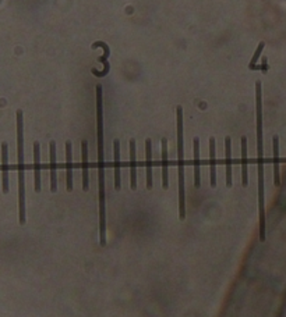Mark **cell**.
Masks as SVG:
<instances>
[{
  "label": "cell",
  "instance_id": "6da1fadb",
  "mask_svg": "<svg viewBox=\"0 0 286 317\" xmlns=\"http://www.w3.org/2000/svg\"><path fill=\"white\" fill-rule=\"evenodd\" d=\"M96 134H98V185H99V242L106 245V211H105V155H103V109L102 86L96 85Z\"/></svg>",
  "mask_w": 286,
  "mask_h": 317
},
{
  "label": "cell",
  "instance_id": "7a4b0ae2",
  "mask_svg": "<svg viewBox=\"0 0 286 317\" xmlns=\"http://www.w3.org/2000/svg\"><path fill=\"white\" fill-rule=\"evenodd\" d=\"M17 160H18V217L25 224V164H24V121L22 112L17 110Z\"/></svg>",
  "mask_w": 286,
  "mask_h": 317
},
{
  "label": "cell",
  "instance_id": "3957f363",
  "mask_svg": "<svg viewBox=\"0 0 286 317\" xmlns=\"http://www.w3.org/2000/svg\"><path fill=\"white\" fill-rule=\"evenodd\" d=\"M178 167H179V217L186 219V190H185V139H183V109L178 106Z\"/></svg>",
  "mask_w": 286,
  "mask_h": 317
},
{
  "label": "cell",
  "instance_id": "277c9868",
  "mask_svg": "<svg viewBox=\"0 0 286 317\" xmlns=\"http://www.w3.org/2000/svg\"><path fill=\"white\" fill-rule=\"evenodd\" d=\"M66 190H73V145L72 142H66Z\"/></svg>",
  "mask_w": 286,
  "mask_h": 317
},
{
  "label": "cell",
  "instance_id": "5b68a950",
  "mask_svg": "<svg viewBox=\"0 0 286 317\" xmlns=\"http://www.w3.org/2000/svg\"><path fill=\"white\" fill-rule=\"evenodd\" d=\"M1 188L8 192V146L6 142L1 143Z\"/></svg>",
  "mask_w": 286,
  "mask_h": 317
},
{
  "label": "cell",
  "instance_id": "8992f818",
  "mask_svg": "<svg viewBox=\"0 0 286 317\" xmlns=\"http://www.w3.org/2000/svg\"><path fill=\"white\" fill-rule=\"evenodd\" d=\"M49 156H50V190H57V173H56V143L50 141L49 143Z\"/></svg>",
  "mask_w": 286,
  "mask_h": 317
},
{
  "label": "cell",
  "instance_id": "52a82bcc",
  "mask_svg": "<svg viewBox=\"0 0 286 317\" xmlns=\"http://www.w3.org/2000/svg\"><path fill=\"white\" fill-rule=\"evenodd\" d=\"M137 162H136V141L130 139V188L137 190Z\"/></svg>",
  "mask_w": 286,
  "mask_h": 317
},
{
  "label": "cell",
  "instance_id": "ba28073f",
  "mask_svg": "<svg viewBox=\"0 0 286 317\" xmlns=\"http://www.w3.org/2000/svg\"><path fill=\"white\" fill-rule=\"evenodd\" d=\"M34 177H35V192L41 190V145L34 142Z\"/></svg>",
  "mask_w": 286,
  "mask_h": 317
},
{
  "label": "cell",
  "instance_id": "9c48e42d",
  "mask_svg": "<svg viewBox=\"0 0 286 317\" xmlns=\"http://www.w3.org/2000/svg\"><path fill=\"white\" fill-rule=\"evenodd\" d=\"M114 190H119L122 188V178H120V142L114 139Z\"/></svg>",
  "mask_w": 286,
  "mask_h": 317
},
{
  "label": "cell",
  "instance_id": "30bf717a",
  "mask_svg": "<svg viewBox=\"0 0 286 317\" xmlns=\"http://www.w3.org/2000/svg\"><path fill=\"white\" fill-rule=\"evenodd\" d=\"M194 145V187L195 188H200L201 185V178H200V139L198 138H194L193 141Z\"/></svg>",
  "mask_w": 286,
  "mask_h": 317
},
{
  "label": "cell",
  "instance_id": "8fae6325",
  "mask_svg": "<svg viewBox=\"0 0 286 317\" xmlns=\"http://www.w3.org/2000/svg\"><path fill=\"white\" fill-rule=\"evenodd\" d=\"M225 153H226V187L233 185L232 180V139L230 136L225 138Z\"/></svg>",
  "mask_w": 286,
  "mask_h": 317
},
{
  "label": "cell",
  "instance_id": "7c38bea8",
  "mask_svg": "<svg viewBox=\"0 0 286 317\" xmlns=\"http://www.w3.org/2000/svg\"><path fill=\"white\" fill-rule=\"evenodd\" d=\"M272 148H274V184L275 187L281 185V174H279V138L275 135L272 138Z\"/></svg>",
  "mask_w": 286,
  "mask_h": 317
},
{
  "label": "cell",
  "instance_id": "4fadbf2b",
  "mask_svg": "<svg viewBox=\"0 0 286 317\" xmlns=\"http://www.w3.org/2000/svg\"><path fill=\"white\" fill-rule=\"evenodd\" d=\"M81 153H83V190H88L90 180H88V142H81Z\"/></svg>",
  "mask_w": 286,
  "mask_h": 317
},
{
  "label": "cell",
  "instance_id": "5bb4252c",
  "mask_svg": "<svg viewBox=\"0 0 286 317\" xmlns=\"http://www.w3.org/2000/svg\"><path fill=\"white\" fill-rule=\"evenodd\" d=\"M145 155H147V160H145V169H147V188L151 190L152 188V142L151 139L145 141Z\"/></svg>",
  "mask_w": 286,
  "mask_h": 317
},
{
  "label": "cell",
  "instance_id": "9a60e30c",
  "mask_svg": "<svg viewBox=\"0 0 286 317\" xmlns=\"http://www.w3.org/2000/svg\"><path fill=\"white\" fill-rule=\"evenodd\" d=\"M162 188H169V171H168V141L162 139Z\"/></svg>",
  "mask_w": 286,
  "mask_h": 317
},
{
  "label": "cell",
  "instance_id": "2e32d148",
  "mask_svg": "<svg viewBox=\"0 0 286 317\" xmlns=\"http://www.w3.org/2000/svg\"><path fill=\"white\" fill-rule=\"evenodd\" d=\"M209 176H211V187H216V162H215V138L209 139Z\"/></svg>",
  "mask_w": 286,
  "mask_h": 317
},
{
  "label": "cell",
  "instance_id": "e0dca14e",
  "mask_svg": "<svg viewBox=\"0 0 286 317\" xmlns=\"http://www.w3.org/2000/svg\"><path fill=\"white\" fill-rule=\"evenodd\" d=\"M242 184L247 187L249 173H247V138L242 136Z\"/></svg>",
  "mask_w": 286,
  "mask_h": 317
},
{
  "label": "cell",
  "instance_id": "ac0fdd59",
  "mask_svg": "<svg viewBox=\"0 0 286 317\" xmlns=\"http://www.w3.org/2000/svg\"><path fill=\"white\" fill-rule=\"evenodd\" d=\"M264 48H265L264 42L258 43L257 50H256V53H254V56H253L250 64H249V68H250V70H256V68H257V67H256V63H257V60L260 59V55H261V52L264 50Z\"/></svg>",
  "mask_w": 286,
  "mask_h": 317
},
{
  "label": "cell",
  "instance_id": "d6986e66",
  "mask_svg": "<svg viewBox=\"0 0 286 317\" xmlns=\"http://www.w3.org/2000/svg\"><path fill=\"white\" fill-rule=\"evenodd\" d=\"M98 46H100V48L103 49V52H105V55H103L102 57H99L100 63L105 64L107 62V57H109V55H110V49H109V46H107L105 42H95L93 45V49H96Z\"/></svg>",
  "mask_w": 286,
  "mask_h": 317
},
{
  "label": "cell",
  "instance_id": "ffe728a7",
  "mask_svg": "<svg viewBox=\"0 0 286 317\" xmlns=\"http://www.w3.org/2000/svg\"><path fill=\"white\" fill-rule=\"evenodd\" d=\"M103 65H105V68H103V70L102 71H96L95 70V68H94L93 70V74L94 75H95V77H98V78H100V77H105V75H106L107 72H109V68H110V67H109V65H110V64L107 63H105L103 64Z\"/></svg>",
  "mask_w": 286,
  "mask_h": 317
},
{
  "label": "cell",
  "instance_id": "44dd1931",
  "mask_svg": "<svg viewBox=\"0 0 286 317\" xmlns=\"http://www.w3.org/2000/svg\"><path fill=\"white\" fill-rule=\"evenodd\" d=\"M268 70V62H267V59H263V71H267Z\"/></svg>",
  "mask_w": 286,
  "mask_h": 317
}]
</instances>
